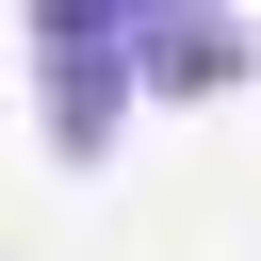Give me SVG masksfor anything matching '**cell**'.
Listing matches in <instances>:
<instances>
[{
  "label": "cell",
  "mask_w": 261,
  "mask_h": 261,
  "mask_svg": "<svg viewBox=\"0 0 261 261\" xmlns=\"http://www.w3.org/2000/svg\"><path fill=\"white\" fill-rule=\"evenodd\" d=\"M33 49H49V147L98 163V147L130 130V0H49Z\"/></svg>",
  "instance_id": "obj_1"
},
{
  "label": "cell",
  "mask_w": 261,
  "mask_h": 261,
  "mask_svg": "<svg viewBox=\"0 0 261 261\" xmlns=\"http://www.w3.org/2000/svg\"><path fill=\"white\" fill-rule=\"evenodd\" d=\"M212 82H245V16L130 0V98H212Z\"/></svg>",
  "instance_id": "obj_2"
}]
</instances>
